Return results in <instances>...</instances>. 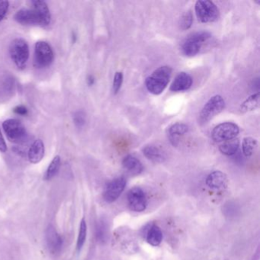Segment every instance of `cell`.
Segmentation results:
<instances>
[{
    "mask_svg": "<svg viewBox=\"0 0 260 260\" xmlns=\"http://www.w3.org/2000/svg\"><path fill=\"white\" fill-rule=\"evenodd\" d=\"M171 75L172 68L170 67H160L146 79V88L150 93L159 95L167 88Z\"/></svg>",
    "mask_w": 260,
    "mask_h": 260,
    "instance_id": "obj_1",
    "label": "cell"
},
{
    "mask_svg": "<svg viewBox=\"0 0 260 260\" xmlns=\"http://www.w3.org/2000/svg\"><path fill=\"white\" fill-rule=\"evenodd\" d=\"M211 38L207 31H199L187 38L182 45V53L187 57H194L200 52L203 45Z\"/></svg>",
    "mask_w": 260,
    "mask_h": 260,
    "instance_id": "obj_2",
    "label": "cell"
},
{
    "mask_svg": "<svg viewBox=\"0 0 260 260\" xmlns=\"http://www.w3.org/2000/svg\"><path fill=\"white\" fill-rule=\"evenodd\" d=\"M196 16L202 23H211L218 20L220 12L217 6L210 0H199L194 7Z\"/></svg>",
    "mask_w": 260,
    "mask_h": 260,
    "instance_id": "obj_3",
    "label": "cell"
},
{
    "mask_svg": "<svg viewBox=\"0 0 260 260\" xmlns=\"http://www.w3.org/2000/svg\"><path fill=\"white\" fill-rule=\"evenodd\" d=\"M225 108V101L220 95L211 97L202 108L199 114V121L201 124H206L208 121L223 112Z\"/></svg>",
    "mask_w": 260,
    "mask_h": 260,
    "instance_id": "obj_4",
    "label": "cell"
},
{
    "mask_svg": "<svg viewBox=\"0 0 260 260\" xmlns=\"http://www.w3.org/2000/svg\"><path fill=\"white\" fill-rule=\"evenodd\" d=\"M10 54L12 60L18 68L24 69L26 67L29 58V48L24 39H16L12 42Z\"/></svg>",
    "mask_w": 260,
    "mask_h": 260,
    "instance_id": "obj_5",
    "label": "cell"
},
{
    "mask_svg": "<svg viewBox=\"0 0 260 260\" xmlns=\"http://www.w3.org/2000/svg\"><path fill=\"white\" fill-rule=\"evenodd\" d=\"M3 127L7 138L11 142L20 144L24 142L28 136L25 126L19 120H6L3 123Z\"/></svg>",
    "mask_w": 260,
    "mask_h": 260,
    "instance_id": "obj_6",
    "label": "cell"
},
{
    "mask_svg": "<svg viewBox=\"0 0 260 260\" xmlns=\"http://www.w3.org/2000/svg\"><path fill=\"white\" fill-rule=\"evenodd\" d=\"M240 133V127L235 123L223 122L213 129L211 138L215 142L222 143L237 138Z\"/></svg>",
    "mask_w": 260,
    "mask_h": 260,
    "instance_id": "obj_7",
    "label": "cell"
},
{
    "mask_svg": "<svg viewBox=\"0 0 260 260\" xmlns=\"http://www.w3.org/2000/svg\"><path fill=\"white\" fill-rule=\"evenodd\" d=\"M54 60L52 48L45 42H38L35 46V64L37 68L49 67Z\"/></svg>",
    "mask_w": 260,
    "mask_h": 260,
    "instance_id": "obj_8",
    "label": "cell"
},
{
    "mask_svg": "<svg viewBox=\"0 0 260 260\" xmlns=\"http://www.w3.org/2000/svg\"><path fill=\"white\" fill-rule=\"evenodd\" d=\"M127 202L129 208L135 212H141L147 207V198L142 188L134 187L127 193Z\"/></svg>",
    "mask_w": 260,
    "mask_h": 260,
    "instance_id": "obj_9",
    "label": "cell"
},
{
    "mask_svg": "<svg viewBox=\"0 0 260 260\" xmlns=\"http://www.w3.org/2000/svg\"><path fill=\"white\" fill-rule=\"evenodd\" d=\"M126 186V179L124 177L117 178L106 185L103 193L104 200L107 203L115 202L121 196Z\"/></svg>",
    "mask_w": 260,
    "mask_h": 260,
    "instance_id": "obj_10",
    "label": "cell"
},
{
    "mask_svg": "<svg viewBox=\"0 0 260 260\" xmlns=\"http://www.w3.org/2000/svg\"><path fill=\"white\" fill-rule=\"evenodd\" d=\"M45 237L50 252L52 254L59 253L63 246V239L52 225L47 228Z\"/></svg>",
    "mask_w": 260,
    "mask_h": 260,
    "instance_id": "obj_11",
    "label": "cell"
},
{
    "mask_svg": "<svg viewBox=\"0 0 260 260\" xmlns=\"http://www.w3.org/2000/svg\"><path fill=\"white\" fill-rule=\"evenodd\" d=\"M193 80L189 74L181 72L176 76L170 86L172 92H184L188 90L192 86Z\"/></svg>",
    "mask_w": 260,
    "mask_h": 260,
    "instance_id": "obj_12",
    "label": "cell"
},
{
    "mask_svg": "<svg viewBox=\"0 0 260 260\" xmlns=\"http://www.w3.org/2000/svg\"><path fill=\"white\" fill-rule=\"evenodd\" d=\"M15 20L18 23L23 25H40V20L36 15V12L33 10L22 9L19 10L15 15Z\"/></svg>",
    "mask_w": 260,
    "mask_h": 260,
    "instance_id": "obj_13",
    "label": "cell"
},
{
    "mask_svg": "<svg viewBox=\"0 0 260 260\" xmlns=\"http://www.w3.org/2000/svg\"><path fill=\"white\" fill-rule=\"evenodd\" d=\"M33 10L36 12V15L40 20L41 25L47 26L51 22V13L48 5L45 1L36 0L32 1Z\"/></svg>",
    "mask_w": 260,
    "mask_h": 260,
    "instance_id": "obj_14",
    "label": "cell"
},
{
    "mask_svg": "<svg viewBox=\"0 0 260 260\" xmlns=\"http://www.w3.org/2000/svg\"><path fill=\"white\" fill-rule=\"evenodd\" d=\"M228 182L226 174L219 170L210 173L206 179L207 185L212 189H223L228 185Z\"/></svg>",
    "mask_w": 260,
    "mask_h": 260,
    "instance_id": "obj_15",
    "label": "cell"
},
{
    "mask_svg": "<svg viewBox=\"0 0 260 260\" xmlns=\"http://www.w3.org/2000/svg\"><path fill=\"white\" fill-rule=\"evenodd\" d=\"M188 125L183 123H176L170 127L168 132H167V135H168L169 140H170L172 145L177 147L179 145L181 137L184 136L185 134L188 133Z\"/></svg>",
    "mask_w": 260,
    "mask_h": 260,
    "instance_id": "obj_16",
    "label": "cell"
},
{
    "mask_svg": "<svg viewBox=\"0 0 260 260\" xmlns=\"http://www.w3.org/2000/svg\"><path fill=\"white\" fill-rule=\"evenodd\" d=\"M143 153L149 160L154 162H164L166 160V154L156 146L149 144L142 149Z\"/></svg>",
    "mask_w": 260,
    "mask_h": 260,
    "instance_id": "obj_17",
    "label": "cell"
},
{
    "mask_svg": "<svg viewBox=\"0 0 260 260\" xmlns=\"http://www.w3.org/2000/svg\"><path fill=\"white\" fill-rule=\"evenodd\" d=\"M45 155V145L42 140H37L33 143L28 150V159L31 164H39Z\"/></svg>",
    "mask_w": 260,
    "mask_h": 260,
    "instance_id": "obj_18",
    "label": "cell"
},
{
    "mask_svg": "<svg viewBox=\"0 0 260 260\" xmlns=\"http://www.w3.org/2000/svg\"><path fill=\"white\" fill-rule=\"evenodd\" d=\"M122 166L132 174L139 175L144 171L142 162L132 155H127L123 159Z\"/></svg>",
    "mask_w": 260,
    "mask_h": 260,
    "instance_id": "obj_19",
    "label": "cell"
},
{
    "mask_svg": "<svg viewBox=\"0 0 260 260\" xmlns=\"http://www.w3.org/2000/svg\"><path fill=\"white\" fill-rule=\"evenodd\" d=\"M240 147V141L238 138L229 140V141L222 142L219 147V150L222 154L226 156H232L235 154Z\"/></svg>",
    "mask_w": 260,
    "mask_h": 260,
    "instance_id": "obj_20",
    "label": "cell"
},
{
    "mask_svg": "<svg viewBox=\"0 0 260 260\" xmlns=\"http://www.w3.org/2000/svg\"><path fill=\"white\" fill-rule=\"evenodd\" d=\"M259 106V92L252 94L250 96L248 97L240 107V111L241 113L252 112L255 110Z\"/></svg>",
    "mask_w": 260,
    "mask_h": 260,
    "instance_id": "obj_21",
    "label": "cell"
},
{
    "mask_svg": "<svg viewBox=\"0 0 260 260\" xmlns=\"http://www.w3.org/2000/svg\"><path fill=\"white\" fill-rule=\"evenodd\" d=\"M162 240V234L160 228L157 225L153 224L150 226L147 234V241L153 246L160 244Z\"/></svg>",
    "mask_w": 260,
    "mask_h": 260,
    "instance_id": "obj_22",
    "label": "cell"
},
{
    "mask_svg": "<svg viewBox=\"0 0 260 260\" xmlns=\"http://www.w3.org/2000/svg\"><path fill=\"white\" fill-rule=\"evenodd\" d=\"M257 147V141L252 137H246L243 138L242 143L243 153L246 157H249L253 154Z\"/></svg>",
    "mask_w": 260,
    "mask_h": 260,
    "instance_id": "obj_23",
    "label": "cell"
},
{
    "mask_svg": "<svg viewBox=\"0 0 260 260\" xmlns=\"http://www.w3.org/2000/svg\"><path fill=\"white\" fill-rule=\"evenodd\" d=\"M60 162H61V160H60V157L59 156H56L53 159V160L50 164L49 167H48V170H47L46 173H45V179L46 180L52 179L57 174L59 170H60Z\"/></svg>",
    "mask_w": 260,
    "mask_h": 260,
    "instance_id": "obj_24",
    "label": "cell"
},
{
    "mask_svg": "<svg viewBox=\"0 0 260 260\" xmlns=\"http://www.w3.org/2000/svg\"><path fill=\"white\" fill-rule=\"evenodd\" d=\"M86 236H87V225H86V220L83 218L80 222L78 239H77V249L78 252L83 249L86 242Z\"/></svg>",
    "mask_w": 260,
    "mask_h": 260,
    "instance_id": "obj_25",
    "label": "cell"
},
{
    "mask_svg": "<svg viewBox=\"0 0 260 260\" xmlns=\"http://www.w3.org/2000/svg\"><path fill=\"white\" fill-rule=\"evenodd\" d=\"M193 22V16L191 11L186 12L185 14L182 15L179 20V28L185 31L191 28Z\"/></svg>",
    "mask_w": 260,
    "mask_h": 260,
    "instance_id": "obj_26",
    "label": "cell"
},
{
    "mask_svg": "<svg viewBox=\"0 0 260 260\" xmlns=\"http://www.w3.org/2000/svg\"><path fill=\"white\" fill-rule=\"evenodd\" d=\"M123 74L121 72H116L114 77L113 83H112V90L115 94L118 93L121 89L123 83Z\"/></svg>",
    "mask_w": 260,
    "mask_h": 260,
    "instance_id": "obj_27",
    "label": "cell"
},
{
    "mask_svg": "<svg viewBox=\"0 0 260 260\" xmlns=\"http://www.w3.org/2000/svg\"><path fill=\"white\" fill-rule=\"evenodd\" d=\"M73 118H74V124L77 127L81 128L86 124V115L83 111L76 112Z\"/></svg>",
    "mask_w": 260,
    "mask_h": 260,
    "instance_id": "obj_28",
    "label": "cell"
},
{
    "mask_svg": "<svg viewBox=\"0 0 260 260\" xmlns=\"http://www.w3.org/2000/svg\"><path fill=\"white\" fill-rule=\"evenodd\" d=\"M9 7H10V4L8 1L0 0V21H2L5 18L8 12Z\"/></svg>",
    "mask_w": 260,
    "mask_h": 260,
    "instance_id": "obj_29",
    "label": "cell"
},
{
    "mask_svg": "<svg viewBox=\"0 0 260 260\" xmlns=\"http://www.w3.org/2000/svg\"><path fill=\"white\" fill-rule=\"evenodd\" d=\"M14 112L19 115H26L28 114V109L25 106H18L14 109Z\"/></svg>",
    "mask_w": 260,
    "mask_h": 260,
    "instance_id": "obj_30",
    "label": "cell"
},
{
    "mask_svg": "<svg viewBox=\"0 0 260 260\" xmlns=\"http://www.w3.org/2000/svg\"><path fill=\"white\" fill-rule=\"evenodd\" d=\"M7 150V144H6L5 139H4V136H3L2 133H1V131H0V152L5 153Z\"/></svg>",
    "mask_w": 260,
    "mask_h": 260,
    "instance_id": "obj_31",
    "label": "cell"
},
{
    "mask_svg": "<svg viewBox=\"0 0 260 260\" xmlns=\"http://www.w3.org/2000/svg\"><path fill=\"white\" fill-rule=\"evenodd\" d=\"M97 231H98V237H100L101 240H103L105 237V234H106V226L103 223H101V224L99 226L98 229H97Z\"/></svg>",
    "mask_w": 260,
    "mask_h": 260,
    "instance_id": "obj_32",
    "label": "cell"
},
{
    "mask_svg": "<svg viewBox=\"0 0 260 260\" xmlns=\"http://www.w3.org/2000/svg\"><path fill=\"white\" fill-rule=\"evenodd\" d=\"M87 83L89 86H92L95 83V78L93 76L90 75L88 77Z\"/></svg>",
    "mask_w": 260,
    "mask_h": 260,
    "instance_id": "obj_33",
    "label": "cell"
}]
</instances>
